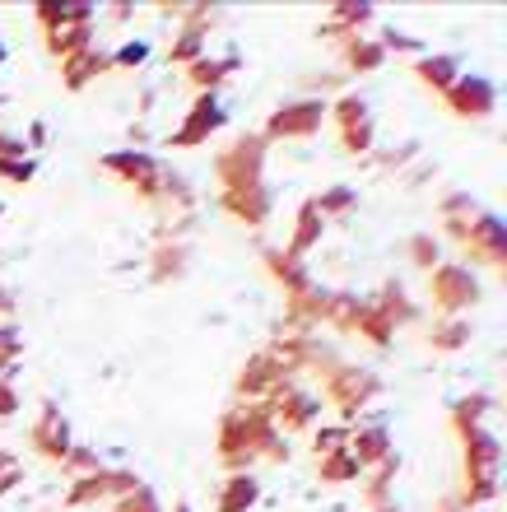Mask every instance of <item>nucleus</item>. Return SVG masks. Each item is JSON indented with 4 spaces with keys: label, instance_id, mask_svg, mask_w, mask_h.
I'll return each instance as SVG.
<instances>
[{
    "label": "nucleus",
    "instance_id": "obj_1",
    "mask_svg": "<svg viewBox=\"0 0 507 512\" xmlns=\"http://www.w3.org/2000/svg\"><path fill=\"white\" fill-rule=\"evenodd\" d=\"M452 103H456V112H470V117H484V112L494 108V89L484 80H461L452 89Z\"/></svg>",
    "mask_w": 507,
    "mask_h": 512
},
{
    "label": "nucleus",
    "instance_id": "obj_2",
    "mask_svg": "<svg viewBox=\"0 0 507 512\" xmlns=\"http://www.w3.org/2000/svg\"><path fill=\"white\" fill-rule=\"evenodd\" d=\"M317 122H321V108H317V103H303V108L280 112V117L270 122V131H275V135H312V131H317Z\"/></svg>",
    "mask_w": 507,
    "mask_h": 512
},
{
    "label": "nucleus",
    "instance_id": "obj_3",
    "mask_svg": "<svg viewBox=\"0 0 507 512\" xmlns=\"http://www.w3.org/2000/svg\"><path fill=\"white\" fill-rule=\"evenodd\" d=\"M438 303H442V308L475 303V284H470L461 270H442V275H438Z\"/></svg>",
    "mask_w": 507,
    "mask_h": 512
},
{
    "label": "nucleus",
    "instance_id": "obj_4",
    "mask_svg": "<svg viewBox=\"0 0 507 512\" xmlns=\"http://www.w3.org/2000/svg\"><path fill=\"white\" fill-rule=\"evenodd\" d=\"M256 499V480L252 475H233L224 485V494H219V512H247Z\"/></svg>",
    "mask_w": 507,
    "mask_h": 512
},
{
    "label": "nucleus",
    "instance_id": "obj_5",
    "mask_svg": "<svg viewBox=\"0 0 507 512\" xmlns=\"http://www.w3.org/2000/svg\"><path fill=\"white\" fill-rule=\"evenodd\" d=\"M33 443H38V452H47V457L61 461V457H66V447H70L66 443V419L56 424V415H47L38 424V433H33Z\"/></svg>",
    "mask_w": 507,
    "mask_h": 512
},
{
    "label": "nucleus",
    "instance_id": "obj_6",
    "mask_svg": "<svg viewBox=\"0 0 507 512\" xmlns=\"http://www.w3.org/2000/svg\"><path fill=\"white\" fill-rule=\"evenodd\" d=\"M214 122H219V108H214V98H201V108L191 112L187 131H182V145H191V140H201L205 126H214Z\"/></svg>",
    "mask_w": 507,
    "mask_h": 512
},
{
    "label": "nucleus",
    "instance_id": "obj_7",
    "mask_svg": "<svg viewBox=\"0 0 507 512\" xmlns=\"http://www.w3.org/2000/svg\"><path fill=\"white\" fill-rule=\"evenodd\" d=\"M363 471V466H359V461H354V457H331V461H326V471H321V475H326V480H354V475H359Z\"/></svg>",
    "mask_w": 507,
    "mask_h": 512
},
{
    "label": "nucleus",
    "instance_id": "obj_8",
    "mask_svg": "<svg viewBox=\"0 0 507 512\" xmlns=\"http://www.w3.org/2000/svg\"><path fill=\"white\" fill-rule=\"evenodd\" d=\"M317 219H321V210L312 205V210H303V224H298V238H294V252H303L307 243H312V233H317Z\"/></svg>",
    "mask_w": 507,
    "mask_h": 512
},
{
    "label": "nucleus",
    "instance_id": "obj_9",
    "mask_svg": "<svg viewBox=\"0 0 507 512\" xmlns=\"http://www.w3.org/2000/svg\"><path fill=\"white\" fill-rule=\"evenodd\" d=\"M419 75H424V80L447 84V75H452V61H424V66H419Z\"/></svg>",
    "mask_w": 507,
    "mask_h": 512
},
{
    "label": "nucleus",
    "instance_id": "obj_10",
    "mask_svg": "<svg viewBox=\"0 0 507 512\" xmlns=\"http://www.w3.org/2000/svg\"><path fill=\"white\" fill-rule=\"evenodd\" d=\"M117 61H121V66H140V61H145V42H135V47H121Z\"/></svg>",
    "mask_w": 507,
    "mask_h": 512
},
{
    "label": "nucleus",
    "instance_id": "obj_11",
    "mask_svg": "<svg viewBox=\"0 0 507 512\" xmlns=\"http://www.w3.org/2000/svg\"><path fill=\"white\" fill-rule=\"evenodd\" d=\"M0 173L5 177H33V168H28V163H0Z\"/></svg>",
    "mask_w": 507,
    "mask_h": 512
},
{
    "label": "nucleus",
    "instance_id": "obj_12",
    "mask_svg": "<svg viewBox=\"0 0 507 512\" xmlns=\"http://www.w3.org/2000/svg\"><path fill=\"white\" fill-rule=\"evenodd\" d=\"M14 345H19V336H14V331H0V359H10Z\"/></svg>",
    "mask_w": 507,
    "mask_h": 512
},
{
    "label": "nucleus",
    "instance_id": "obj_13",
    "mask_svg": "<svg viewBox=\"0 0 507 512\" xmlns=\"http://www.w3.org/2000/svg\"><path fill=\"white\" fill-rule=\"evenodd\" d=\"M438 512H466V508H438Z\"/></svg>",
    "mask_w": 507,
    "mask_h": 512
},
{
    "label": "nucleus",
    "instance_id": "obj_14",
    "mask_svg": "<svg viewBox=\"0 0 507 512\" xmlns=\"http://www.w3.org/2000/svg\"><path fill=\"white\" fill-rule=\"evenodd\" d=\"M173 512H191V508H173Z\"/></svg>",
    "mask_w": 507,
    "mask_h": 512
},
{
    "label": "nucleus",
    "instance_id": "obj_15",
    "mask_svg": "<svg viewBox=\"0 0 507 512\" xmlns=\"http://www.w3.org/2000/svg\"><path fill=\"white\" fill-rule=\"evenodd\" d=\"M0 489H5V485H0Z\"/></svg>",
    "mask_w": 507,
    "mask_h": 512
}]
</instances>
